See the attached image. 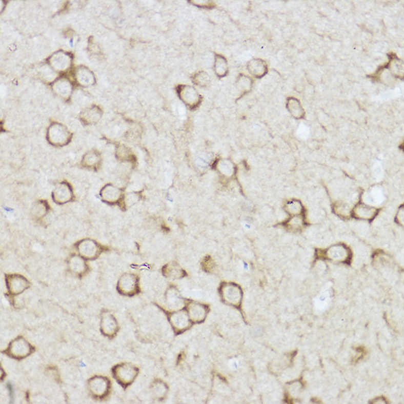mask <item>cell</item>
<instances>
[{
  "label": "cell",
  "mask_w": 404,
  "mask_h": 404,
  "mask_svg": "<svg viewBox=\"0 0 404 404\" xmlns=\"http://www.w3.org/2000/svg\"><path fill=\"white\" fill-rule=\"evenodd\" d=\"M78 254L87 261H93L98 259L104 251L108 250L106 247L97 241L91 238H85L75 244Z\"/></svg>",
  "instance_id": "1"
},
{
  "label": "cell",
  "mask_w": 404,
  "mask_h": 404,
  "mask_svg": "<svg viewBox=\"0 0 404 404\" xmlns=\"http://www.w3.org/2000/svg\"><path fill=\"white\" fill-rule=\"evenodd\" d=\"M35 351V348L23 337H18L12 340L8 349L3 351V354L16 359L22 360L31 355Z\"/></svg>",
  "instance_id": "2"
},
{
  "label": "cell",
  "mask_w": 404,
  "mask_h": 404,
  "mask_svg": "<svg viewBox=\"0 0 404 404\" xmlns=\"http://www.w3.org/2000/svg\"><path fill=\"white\" fill-rule=\"evenodd\" d=\"M113 376L118 383L124 388H127L135 381L138 375V368L130 363H122L113 367Z\"/></svg>",
  "instance_id": "3"
},
{
  "label": "cell",
  "mask_w": 404,
  "mask_h": 404,
  "mask_svg": "<svg viewBox=\"0 0 404 404\" xmlns=\"http://www.w3.org/2000/svg\"><path fill=\"white\" fill-rule=\"evenodd\" d=\"M88 388L93 398L97 400H104L109 395L111 382L107 377L93 376L88 381Z\"/></svg>",
  "instance_id": "4"
},
{
  "label": "cell",
  "mask_w": 404,
  "mask_h": 404,
  "mask_svg": "<svg viewBox=\"0 0 404 404\" xmlns=\"http://www.w3.org/2000/svg\"><path fill=\"white\" fill-rule=\"evenodd\" d=\"M102 201L109 205H117L125 208V195L122 188L113 184L105 185L99 193Z\"/></svg>",
  "instance_id": "5"
},
{
  "label": "cell",
  "mask_w": 404,
  "mask_h": 404,
  "mask_svg": "<svg viewBox=\"0 0 404 404\" xmlns=\"http://www.w3.org/2000/svg\"><path fill=\"white\" fill-rule=\"evenodd\" d=\"M52 198L57 205H64L75 199L74 188L71 183L63 180L55 185L52 193Z\"/></svg>",
  "instance_id": "6"
},
{
  "label": "cell",
  "mask_w": 404,
  "mask_h": 404,
  "mask_svg": "<svg viewBox=\"0 0 404 404\" xmlns=\"http://www.w3.org/2000/svg\"><path fill=\"white\" fill-rule=\"evenodd\" d=\"M117 290L120 295L133 296L140 291L139 277L134 273H125L120 276L117 285Z\"/></svg>",
  "instance_id": "7"
},
{
  "label": "cell",
  "mask_w": 404,
  "mask_h": 404,
  "mask_svg": "<svg viewBox=\"0 0 404 404\" xmlns=\"http://www.w3.org/2000/svg\"><path fill=\"white\" fill-rule=\"evenodd\" d=\"M6 283L8 294L11 296L22 294L31 285L26 277L18 273L6 274Z\"/></svg>",
  "instance_id": "8"
},
{
  "label": "cell",
  "mask_w": 404,
  "mask_h": 404,
  "mask_svg": "<svg viewBox=\"0 0 404 404\" xmlns=\"http://www.w3.org/2000/svg\"><path fill=\"white\" fill-rule=\"evenodd\" d=\"M72 135L64 126L59 124L51 125L47 133L49 142L55 147H64L71 142Z\"/></svg>",
  "instance_id": "9"
},
{
  "label": "cell",
  "mask_w": 404,
  "mask_h": 404,
  "mask_svg": "<svg viewBox=\"0 0 404 404\" xmlns=\"http://www.w3.org/2000/svg\"><path fill=\"white\" fill-rule=\"evenodd\" d=\"M119 330L118 322L113 314L104 310L101 315V332L108 338H113Z\"/></svg>",
  "instance_id": "10"
},
{
  "label": "cell",
  "mask_w": 404,
  "mask_h": 404,
  "mask_svg": "<svg viewBox=\"0 0 404 404\" xmlns=\"http://www.w3.org/2000/svg\"><path fill=\"white\" fill-rule=\"evenodd\" d=\"M67 266L71 273L79 278H82L89 271L87 260L79 254H71L68 259Z\"/></svg>",
  "instance_id": "11"
},
{
  "label": "cell",
  "mask_w": 404,
  "mask_h": 404,
  "mask_svg": "<svg viewBox=\"0 0 404 404\" xmlns=\"http://www.w3.org/2000/svg\"><path fill=\"white\" fill-rule=\"evenodd\" d=\"M51 211V206L47 200H38L34 202L31 208L32 218L39 221L43 220Z\"/></svg>",
  "instance_id": "12"
},
{
  "label": "cell",
  "mask_w": 404,
  "mask_h": 404,
  "mask_svg": "<svg viewBox=\"0 0 404 404\" xmlns=\"http://www.w3.org/2000/svg\"><path fill=\"white\" fill-rule=\"evenodd\" d=\"M221 295L224 300L232 305H238L240 302V290L238 287L232 284L222 285L220 288Z\"/></svg>",
  "instance_id": "13"
},
{
  "label": "cell",
  "mask_w": 404,
  "mask_h": 404,
  "mask_svg": "<svg viewBox=\"0 0 404 404\" xmlns=\"http://www.w3.org/2000/svg\"><path fill=\"white\" fill-rule=\"evenodd\" d=\"M102 164L101 154L97 151H90L83 157V167L92 171H97Z\"/></svg>",
  "instance_id": "14"
},
{
  "label": "cell",
  "mask_w": 404,
  "mask_h": 404,
  "mask_svg": "<svg viewBox=\"0 0 404 404\" xmlns=\"http://www.w3.org/2000/svg\"><path fill=\"white\" fill-rule=\"evenodd\" d=\"M179 95L183 101L191 108L196 107L199 103L200 97L193 88L189 86H183L179 89Z\"/></svg>",
  "instance_id": "15"
},
{
  "label": "cell",
  "mask_w": 404,
  "mask_h": 404,
  "mask_svg": "<svg viewBox=\"0 0 404 404\" xmlns=\"http://www.w3.org/2000/svg\"><path fill=\"white\" fill-rule=\"evenodd\" d=\"M171 324L176 331L186 330L188 327H189V322L184 312H178L172 315L171 317Z\"/></svg>",
  "instance_id": "16"
},
{
  "label": "cell",
  "mask_w": 404,
  "mask_h": 404,
  "mask_svg": "<svg viewBox=\"0 0 404 404\" xmlns=\"http://www.w3.org/2000/svg\"><path fill=\"white\" fill-rule=\"evenodd\" d=\"M190 316L191 315L192 318L195 321H201L205 319L206 315V310L205 307L198 304H192L189 307Z\"/></svg>",
  "instance_id": "17"
},
{
  "label": "cell",
  "mask_w": 404,
  "mask_h": 404,
  "mask_svg": "<svg viewBox=\"0 0 404 404\" xmlns=\"http://www.w3.org/2000/svg\"><path fill=\"white\" fill-rule=\"evenodd\" d=\"M164 274L168 277L179 278L183 276L184 271L181 269L179 266L174 264H169L164 268Z\"/></svg>",
  "instance_id": "18"
},
{
  "label": "cell",
  "mask_w": 404,
  "mask_h": 404,
  "mask_svg": "<svg viewBox=\"0 0 404 404\" xmlns=\"http://www.w3.org/2000/svg\"><path fill=\"white\" fill-rule=\"evenodd\" d=\"M116 156L120 160L133 162L135 157L132 152L125 147H120L117 149Z\"/></svg>",
  "instance_id": "19"
},
{
  "label": "cell",
  "mask_w": 404,
  "mask_h": 404,
  "mask_svg": "<svg viewBox=\"0 0 404 404\" xmlns=\"http://www.w3.org/2000/svg\"><path fill=\"white\" fill-rule=\"evenodd\" d=\"M354 211H355L356 215L360 218H371L373 217V215L375 214L373 209L367 208L366 206H363V205H360L356 208Z\"/></svg>",
  "instance_id": "20"
},
{
  "label": "cell",
  "mask_w": 404,
  "mask_h": 404,
  "mask_svg": "<svg viewBox=\"0 0 404 404\" xmlns=\"http://www.w3.org/2000/svg\"><path fill=\"white\" fill-rule=\"evenodd\" d=\"M154 395H157V398L159 399H162L165 397V395H166V386L162 383V382L159 383H155V385H154Z\"/></svg>",
  "instance_id": "21"
},
{
  "label": "cell",
  "mask_w": 404,
  "mask_h": 404,
  "mask_svg": "<svg viewBox=\"0 0 404 404\" xmlns=\"http://www.w3.org/2000/svg\"><path fill=\"white\" fill-rule=\"evenodd\" d=\"M217 62L215 64H218L219 66H220L219 68V70L217 71L216 74H218L219 77H223V76L227 74V63H226V60H224V58L222 57H218V59L216 60Z\"/></svg>",
  "instance_id": "22"
},
{
  "label": "cell",
  "mask_w": 404,
  "mask_h": 404,
  "mask_svg": "<svg viewBox=\"0 0 404 404\" xmlns=\"http://www.w3.org/2000/svg\"><path fill=\"white\" fill-rule=\"evenodd\" d=\"M287 209L291 213H299L300 210H301L300 204H298V202H292V203L288 204Z\"/></svg>",
  "instance_id": "23"
}]
</instances>
